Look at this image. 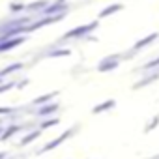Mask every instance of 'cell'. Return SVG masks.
<instances>
[{"label": "cell", "mask_w": 159, "mask_h": 159, "mask_svg": "<svg viewBox=\"0 0 159 159\" xmlns=\"http://www.w3.org/2000/svg\"><path fill=\"white\" fill-rule=\"evenodd\" d=\"M99 26V23L98 21H94V23H88V25H81V26H75L73 30H69V32H66L64 34V39H77V38H86V36H90L96 28Z\"/></svg>", "instance_id": "6da1fadb"}, {"label": "cell", "mask_w": 159, "mask_h": 159, "mask_svg": "<svg viewBox=\"0 0 159 159\" xmlns=\"http://www.w3.org/2000/svg\"><path fill=\"white\" fill-rule=\"evenodd\" d=\"M66 10H67V4L64 2V0H58V2H54V4H49L41 13L43 15H58V13H66Z\"/></svg>", "instance_id": "7a4b0ae2"}, {"label": "cell", "mask_w": 159, "mask_h": 159, "mask_svg": "<svg viewBox=\"0 0 159 159\" xmlns=\"http://www.w3.org/2000/svg\"><path fill=\"white\" fill-rule=\"evenodd\" d=\"M2 36H4V39L0 41V52L10 51V49H13V47L21 45V43L25 41V38H10V36H6V34H2Z\"/></svg>", "instance_id": "3957f363"}, {"label": "cell", "mask_w": 159, "mask_h": 159, "mask_svg": "<svg viewBox=\"0 0 159 159\" xmlns=\"http://www.w3.org/2000/svg\"><path fill=\"white\" fill-rule=\"evenodd\" d=\"M118 62H120V56H107L105 60H101L99 62V66H98V69L99 71H109V69H114V67H118Z\"/></svg>", "instance_id": "277c9868"}, {"label": "cell", "mask_w": 159, "mask_h": 159, "mask_svg": "<svg viewBox=\"0 0 159 159\" xmlns=\"http://www.w3.org/2000/svg\"><path fill=\"white\" fill-rule=\"evenodd\" d=\"M122 10H124L122 4H111V6H107L105 10L99 11V19H105V17H109V15H114V13H118V11H122Z\"/></svg>", "instance_id": "5b68a950"}, {"label": "cell", "mask_w": 159, "mask_h": 159, "mask_svg": "<svg viewBox=\"0 0 159 159\" xmlns=\"http://www.w3.org/2000/svg\"><path fill=\"white\" fill-rule=\"evenodd\" d=\"M157 38H159V34H157V32H153V34H150V36H146V38H142V39H139V41L135 43V47H133V49H135V51H139V49H142V47H146V45H150L152 41H155Z\"/></svg>", "instance_id": "8992f818"}, {"label": "cell", "mask_w": 159, "mask_h": 159, "mask_svg": "<svg viewBox=\"0 0 159 159\" xmlns=\"http://www.w3.org/2000/svg\"><path fill=\"white\" fill-rule=\"evenodd\" d=\"M47 6H49V0H39V2L26 4V10H28V11H43Z\"/></svg>", "instance_id": "52a82bcc"}, {"label": "cell", "mask_w": 159, "mask_h": 159, "mask_svg": "<svg viewBox=\"0 0 159 159\" xmlns=\"http://www.w3.org/2000/svg\"><path fill=\"white\" fill-rule=\"evenodd\" d=\"M25 10H26V4H23V2H11L10 4V11L11 13H21Z\"/></svg>", "instance_id": "ba28073f"}, {"label": "cell", "mask_w": 159, "mask_h": 159, "mask_svg": "<svg viewBox=\"0 0 159 159\" xmlns=\"http://www.w3.org/2000/svg\"><path fill=\"white\" fill-rule=\"evenodd\" d=\"M71 54V51L69 49H58V51H52V52H49L47 56H52V58H56V56H69Z\"/></svg>", "instance_id": "9c48e42d"}, {"label": "cell", "mask_w": 159, "mask_h": 159, "mask_svg": "<svg viewBox=\"0 0 159 159\" xmlns=\"http://www.w3.org/2000/svg\"><path fill=\"white\" fill-rule=\"evenodd\" d=\"M19 67H23L21 64H13V66H10V67H6L4 71H0V77H2V75H8V73H13V71H17Z\"/></svg>", "instance_id": "30bf717a"}, {"label": "cell", "mask_w": 159, "mask_h": 159, "mask_svg": "<svg viewBox=\"0 0 159 159\" xmlns=\"http://www.w3.org/2000/svg\"><path fill=\"white\" fill-rule=\"evenodd\" d=\"M111 107H114V101H105L101 107H96V109H94V112H101V111H105V109H111Z\"/></svg>", "instance_id": "8fae6325"}, {"label": "cell", "mask_w": 159, "mask_h": 159, "mask_svg": "<svg viewBox=\"0 0 159 159\" xmlns=\"http://www.w3.org/2000/svg\"><path fill=\"white\" fill-rule=\"evenodd\" d=\"M159 66V58H155V60H152L150 64H146V69H152V67H157Z\"/></svg>", "instance_id": "7c38bea8"}, {"label": "cell", "mask_w": 159, "mask_h": 159, "mask_svg": "<svg viewBox=\"0 0 159 159\" xmlns=\"http://www.w3.org/2000/svg\"><path fill=\"white\" fill-rule=\"evenodd\" d=\"M15 84L13 83H8V84H4V86H0V92H6V90H10V88H13Z\"/></svg>", "instance_id": "4fadbf2b"}, {"label": "cell", "mask_w": 159, "mask_h": 159, "mask_svg": "<svg viewBox=\"0 0 159 159\" xmlns=\"http://www.w3.org/2000/svg\"><path fill=\"white\" fill-rule=\"evenodd\" d=\"M51 98H52V96H43V98H39V99H36V103L39 105V103H43V101H49Z\"/></svg>", "instance_id": "5bb4252c"}]
</instances>
